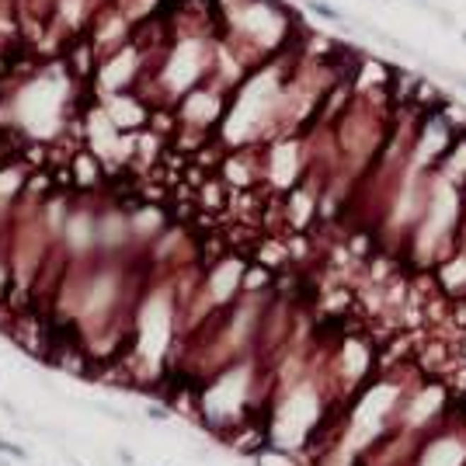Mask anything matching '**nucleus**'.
I'll use <instances>...</instances> for the list:
<instances>
[{
  "label": "nucleus",
  "instance_id": "nucleus-3",
  "mask_svg": "<svg viewBox=\"0 0 466 466\" xmlns=\"http://www.w3.org/2000/svg\"><path fill=\"white\" fill-rule=\"evenodd\" d=\"M146 414H150L153 421H168L170 418V411H164V407H146Z\"/></svg>",
  "mask_w": 466,
  "mask_h": 466
},
{
  "label": "nucleus",
  "instance_id": "nucleus-6",
  "mask_svg": "<svg viewBox=\"0 0 466 466\" xmlns=\"http://www.w3.org/2000/svg\"><path fill=\"white\" fill-rule=\"evenodd\" d=\"M463 42H466V32H463Z\"/></svg>",
  "mask_w": 466,
  "mask_h": 466
},
{
  "label": "nucleus",
  "instance_id": "nucleus-1",
  "mask_svg": "<svg viewBox=\"0 0 466 466\" xmlns=\"http://www.w3.org/2000/svg\"><path fill=\"white\" fill-rule=\"evenodd\" d=\"M306 7H310V11H313V14H320V18H327V21H344V18H341V11H334V7H331V4H324V0H306Z\"/></svg>",
  "mask_w": 466,
  "mask_h": 466
},
{
  "label": "nucleus",
  "instance_id": "nucleus-4",
  "mask_svg": "<svg viewBox=\"0 0 466 466\" xmlns=\"http://www.w3.org/2000/svg\"><path fill=\"white\" fill-rule=\"evenodd\" d=\"M119 460H122V466H132V453L129 449H119Z\"/></svg>",
  "mask_w": 466,
  "mask_h": 466
},
{
  "label": "nucleus",
  "instance_id": "nucleus-2",
  "mask_svg": "<svg viewBox=\"0 0 466 466\" xmlns=\"http://www.w3.org/2000/svg\"><path fill=\"white\" fill-rule=\"evenodd\" d=\"M0 453H4V456H14L18 463H25V460H28V449H25V445H18V442H11V438H0Z\"/></svg>",
  "mask_w": 466,
  "mask_h": 466
},
{
  "label": "nucleus",
  "instance_id": "nucleus-5",
  "mask_svg": "<svg viewBox=\"0 0 466 466\" xmlns=\"http://www.w3.org/2000/svg\"><path fill=\"white\" fill-rule=\"evenodd\" d=\"M456 81H460V84H463V91H466V77H456Z\"/></svg>",
  "mask_w": 466,
  "mask_h": 466
}]
</instances>
